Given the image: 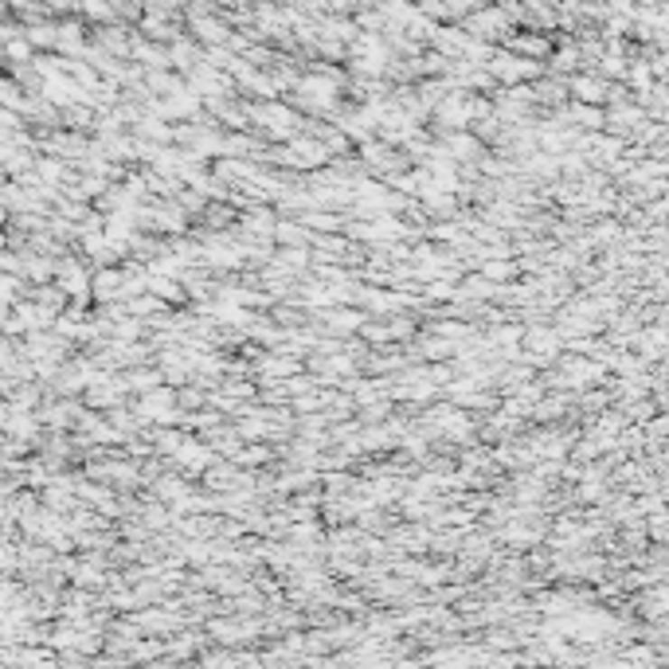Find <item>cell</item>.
<instances>
[{
    "instance_id": "cell-2",
    "label": "cell",
    "mask_w": 669,
    "mask_h": 669,
    "mask_svg": "<svg viewBox=\"0 0 669 669\" xmlns=\"http://www.w3.org/2000/svg\"><path fill=\"white\" fill-rule=\"evenodd\" d=\"M516 274V266L513 263H505V258H481V278L486 282H505V278H513Z\"/></svg>"
},
{
    "instance_id": "cell-1",
    "label": "cell",
    "mask_w": 669,
    "mask_h": 669,
    "mask_svg": "<svg viewBox=\"0 0 669 669\" xmlns=\"http://www.w3.org/2000/svg\"><path fill=\"white\" fill-rule=\"evenodd\" d=\"M571 94H575V98H583L587 106H595V102L607 98V87H603V82H595V79H571Z\"/></svg>"
}]
</instances>
